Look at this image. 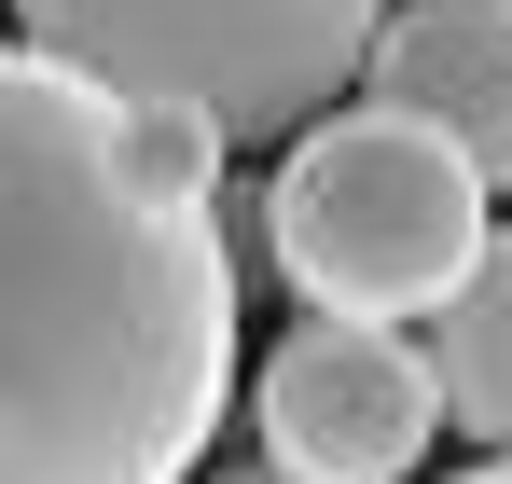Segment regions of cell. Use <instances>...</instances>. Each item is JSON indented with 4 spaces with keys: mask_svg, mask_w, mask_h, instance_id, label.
<instances>
[{
    "mask_svg": "<svg viewBox=\"0 0 512 484\" xmlns=\"http://www.w3.org/2000/svg\"><path fill=\"white\" fill-rule=\"evenodd\" d=\"M402 0H14V42L111 97L208 111L222 139H305L374 70Z\"/></svg>",
    "mask_w": 512,
    "mask_h": 484,
    "instance_id": "obj_3",
    "label": "cell"
},
{
    "mask_svg": "<svg viewBox=\"0 0 512 484\" xmlns=\"http://www.w3.org/2000/svg\"><path fill=\"white\" fill-rule=\"evenodd\" d=\"M443 429H457L443 360H429V332H388V319H305L250 374V443L305 484H416Z\"/></svg>",
    "mask_w": 512,
    "mask_h": 484,
    "instance_id": "obj_4",
    "label": "cell"
},
{
    "mask_svg": "<svg viewBox=\"0 0 512 484\" xmlns=\"http://www.w3.org/2000/svg\"><path fill=\"white\" fill-rule=\"evenodd\" d=\"M360 97L443 125L512 194V0H402L388 42H374V70H360Z\"/></svg>",
    "mask_w": 512,
    "mask_h": 484,
    "instance_id": "obj_5",
    "label": "cell"
},
{
    "mask_svg": "<svg viewBox=\"0 0 512 484\" xmlns=\"http://www.w3.org/2000/svg\"><path fill=\"white\" fill-rule=\"evenodd\" d=\"M457 484H512V457H485V471H457Z\"/></svg>",
    "mask_w": 512,
    "mask_h": 484,
    "instance_id": "obj_8",
    "label": "cell"
},
{
    "mask_svg": "<svg viewBox=\"0 0 512 484\" xmlns=\"http://www.w3.org/2000/svg\"><path fill=\"white\" fill-rule=\"evenodd\" d=\"M429 360H443V415L512 457V222H499V249L471 263V291L429 319Z\"/></svg>",
    "mask_w": 512,
    "mask_h": 484,
    "instance_id": "obj_6",
    "label": "cell"
},
{
    "mask_svg": "<svg viewBox=\"0 0 512 484\" xmlns=\"http://www.w3.org/2000/svg\"><path fill=\"white\" fill-rule=\"evenodd\" d=\"M208 484H305V471H277V457H236V471H208Z\"/></svg>",
    "mask_w": 512,
    "mask_h": 484,
    "instance_id": "obj_7",
    "label": "cell"
},
{
    "mask_svg": "<svg viewBox=\"0 0 512 484\" xmlns=\"http://www.w3.org/2000/svg\"><path fill=\"white\" fill-rule=\"evenodd\" d=\"M0 484H208L236 402L222 208L111 153V83L14 42L0 70Z\"/></svg>",
    "mask_w": 512,
    "mask_h": 484,
    "instance_id": "obj_1",
    "label": "cell"
},
{
    "mask_svg": "<svg viewBox=\"0 0 512 484\" xmlns=\"http://www.w3.org/2000/svg\"><path fill=\"white\" fill-rule=\"evenodd\" d=\"M485 166L457 153L443 125L360 97V111H319L305 139H277V180H263V263L305 291V319H388L416 332L471 291V263L499 249L485 222Z\"/></svg>",
    "mask_w": 512,
    "mask_h": 484,
    "instance_id": "obj_2",
    "label": "cell"
}]
</instances>
